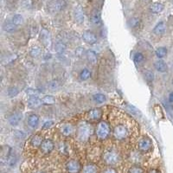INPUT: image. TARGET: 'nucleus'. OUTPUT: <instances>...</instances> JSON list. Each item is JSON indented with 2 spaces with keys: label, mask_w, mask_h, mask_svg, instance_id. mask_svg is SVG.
I'll return each instance as SVG.
<instances>
[{
  "label": "nucleus",
  "mask_w": 173,
  "mask_h": 173,
  "mask_svg": "<svg viewBox=\"0 0 173 173\" xmlns=\"http://www.w3.org/2000/svg\"><path fill=\"white\" fill-rule=\"evenodd\" d=\"M94 128L90 124L87 122H81L78 126L77 136L81 142H86L92 136Z\"/></svg>",
  "instance_id": "f257e3e1"
},
{
  "label": "nucleus",
  "mask_w": 173,
  "mask_h": 173,
  "mask_svg": "<svg viewBox=\"0 0 173 173\" xmlns=\"http://www.w3.org/2000/svg\"><path fill=\"white\" fill-rule=\"evenodd\" d=\"M103 161L108 165H114L120 160V154L115 151H107L103 154Z\"/></svg>",
  "instance_id": "f03ea898"
},
{
  "label": "nucleus",
  "mask_w": 173,
  "mask_h": 173,
  "mask_svg": "<svg viewBox=\"0 0 173 173\" xmlns=\"http://www.w3.org/2000/svg\"><path fill=\"white\" fill-rule=\"evenodd\" d=\"M110 134V125L106 121H101L98 124L96 129V135L99 139H106Z\"/></svg>",
  "instance_id": "7ed1b4c3"
},
{
  "label": "nucleus",
  "mask_w": 173,
  "mask_h": 173,
  "mask_svg": "<svg viewBox=\"0 0 173 173\" xmlns=\"http://www.w3.org/2000/svg\"><path fill=\"white\" fill-rule=\"evenodd\" d=\"M67 6L66 0H51L48 4V9L50 12L56 13L63 11Z\"/></svg>",
  "instance_id": "20e7f679"
},
{
  "label": "nucleus",
  "mask_w": 173,
  "mask_h": 173,
  "mask_svg": "<svg viewBox=\"0 0 173 173\" xmlns=\"http://www.w3.org/2000/svg\"><path fill=\"white\" fill-rule=\"evenodd\" d=\"M113 136L118 140L125 139L128 136V130L124 125H118L113 129Z\"/></svg>",
  "instance_id": "39448f33"
},
{
  "label": "nucleus",
  "mask_w": 173,
  "mask_h": 173,
  "mask_svg": "<svg viewBox=\"0 0 173 173\" xmlns=\"http://www.w3.org/2000/svg\"><path fill=\"white\" fill-rule=\"evenodd\" d=\"M66 170L69 173H79L81 170V165L79 161L71 159L66 164Z\"/></svg>",
  "instance_id": "423d86ee"
},
{
  "label": "nucleus",
  "mask_w": 173,
  "mask_h": 173,
  "mask_svg": "<svg viewBox=\"0 0 173 173\" xmlns=\"http://www.w3.org/2000/svg\"><path fill=\"white\" fill-rule=\"evenodd\" d=\"M152 147V143L148 138H143L139 141V150L143 152H147Z\"/></svg>",
  "instance_id": "0eeeda50"
},
{
  "label": "nucleus",
  "mask_w": 173,
  "mask_h": 173,
  "mask_svg": "<svg viewBox=\"0 0 173 173\" xmlns=\"http://www.w3.org/2000/svg\"><path fill=\"white\" fill-rule=\"evenodd\" d=\"M40 41L45 47H50L51 44V37L48 29H42L40 32Z\"/></svg>",
  "instance_id": "6e6552de"
},
{
  "label": "nucleus",
  "mask_w": 173,
  "mask_h": 173,
  "mask_svg": "<svg viewBox=\"0 0 173 173\" xmlns=\"http://www.w3.org/2000/svg\"><path fill=\"white\" fill-rule=\"evenodd\" d=\"M40 148H41V151L43 153L49 154L55 148V144H54V142L51 139H44L43 142L42 143Z\"/></svg>",
  "instance_id": "1a4fd4ad"
},
{
  "label": "nucleus",
  "mask_w": 173,
  "mask_h": 173,
  "mask_svg": "<svg viewBox=\"0 0 173 173\" xmlns=\"http://www.w3.org/2000/svg\"><path fill=\"white\" fill-rule=\"evenodd\" d=\"M74 20L76 21V23H78L79 25H81V24L84 23L85 16H84L83 10H82V8L81 6L75 7L74 11Z\"/></svg>",
  "instance_id": "9d476101"
},
{
  "label": "nucleus",
  "mask_w": 173,
  "mask_h": 173,
  "mask_svg": "<svg viewBox=\"0 0 173 173\" xmlns=\"http://www.w3.org/2000/svg\"><path fill=\"white\" fill-rule=\"evenodd\" d=\"M82 38L88 44H94L97 42V36L92 31H85L82 35Z\"/></svg>",
  "instance_id": "9b49d317"
},
{
  "label": "nucleus",
  "mask_w": 173,
  "mask_h": 173,
  "mask_svg": "<svg viewBox=\"0 0 173 173\" xmlns=\"http://www.w3.org/2000/svg\"><path fill=\"white\" fill-rule=\"evenodd\" d=\"M74 132V126L71 124H64L62 127H61V132L62 133V135L69 137L71 136Z\"/></svg>",
  "instance_id": "f8f14e48"
},
{
  "label": "nucleus",
  "mask_w": 173,
  "mask_h": 173,
  "mask_svg": "<svg viewBox=\"0 0 173 173\" xmlns=\"http://www.w3.org/2000/svg\"><path fill=\"white\" fill-rule=\"evenodd\" d=\"M43 99H39L37 96L36 97H30L28 99V106L30 108H37L42 106L43 104Z\"/></svg>",
  "instance_id": "ddd939ff"
},
{
  "label": "nucleus",
  "mask_w": 173,
  "mask_h": 173,
  "mask_svg": "<svg viewBox=\"0 0 173 173\" xmlns=\"http://www.w3.org/2000/svg\"><path fill=\"white\" fill-rule=\"evenodd\" d=\"M22 113L16 112L9 117V123L11 125H18L22 120Z\"/></svg>",
  "instance_id": "4468645a"
},
{
  "label": "nucleus",
  "mask_w": 173,
  "mask_h": 173,
  "mask_svg": "<svg viewBox=\"0 0 173 173\" xmlns=\"http://www.w3.org/2000/svg\"><path fill=\"white\" fill-rule=\"evenodd\" d=\"M17 28H18V26L12 22V20L5 21L3 25V29L8 33H12V32L16 31Z\"/></svg>",
  "instance_id": "2eb2a0df"
},
{
  "label": "nucleus",
  "mask_w": 173,
  "mask_h": 173,
  "mask_svg": "<svg viewBox=\"0 0 173 173\" xmlns=\"http://www.w3.org/2000/svg\"><path fill=\"white\" fill-rule=\"evenodd\" d=\"M28 125L33 129L36 128L39 125V117L36 114H30L28 118Z\"/></svg>",
  "instance_id": "dca6fc26"
},
{
  "label": "nucleus",
  "mask_w": 173,
  "mask_h": 173,
  "mask_svg": "<svg viewBox=\"0 0 173 173\" xmlns=\"http://www.w3.org/2000/svg\"><path fill=\"white\" fill-rule=\"evenodd\" d=\"M154 67L156 69L157 71L160 72V73H165L167 71L168 69V67H167V64L163 61V60H158L155 63H154Z\"/></svg>",
  "instance_id": "f3484780"
},
{
  "label": "nucleus",
  "mask_w": 173,
  "mask_h": 173,
  "mask_svg": "<svg viewBox=\"0 0 173 173\" xmlns=\"http://www.w3.org/2000/svg\"><path fill=\"white\" fill-rule=\"evenodd\" d=\"M165 29H166L165 24L164 22H159L154 27L153 32H154V34H156L158 36H161V35H163L165 32Z\"/></svg>",
  "instance_id": "a211bd4d"
},
{
  "label": "nucleus",
  "mask_w": 173,
  "mask_h": 173,
  "mask_svg": "<svg viewBox=\"0 0 173 173\" xmlns=\"http://www.w3.org/2000/svg\"><path fill=\"white\" fill-rule=\"evenodd\" d=\"M164 8H165V6L161 3H153L150 6V11H151V12H152L154 14H158L163 11Z\"/></svg>",
  "instance_id": "6ab92c4d"
},
{
  "label": "nucleus",
  "mask_w": 173,
  "mask_h": 173,
  "mask_svg": "<svg viewBox=\"0 0 173 173\" xmlns=\"http://www.w3.org/2000/svg\"><path fill=\"white\" fill-rule=\"evenodd\" d=\"M86 56L87 59L88 60V62L92 64H95L98 62V56L97 54L94 51V50H88L86 53Z\"/></svg>",
  "instance_id": "aec40b11"
},
{
  "label": "nucleus",
  "mask_w": 173,
  "mask_h": 173,
  "mask_svg": "<svg viewBox=\"0 0 173 173\" xmlns=\"http://www.w3.org/2000/svg\"><path fill=\"white\" fill-rule=\"evenodd\" d=\"M102 113L99 108H95L88 113V118L92 120H98L101 118Z\"/></svg>",
  "instance_id": "412c9836"
},
{
  "label": "nucleus",
  "mask_w": 173,
  "mask_h": 173,
  "mask_svg": "<svg viewBox=\"0 0 173 173\" xmlns=\"http://www.w3.org/2000/svg\"><path fill=\"white\" fill-rule=\"evenodd\" d=\"M131 162L134 164H139L142 161V155L139 151H132L129 157Z\"/></svg>",
  "instance_id": "4be33fe9"
},
{
  "label": "nucleus",
  "mask_w": 173,
  "mask_h": 173,
  "mask_svg": "<svg viewBox=\"0 0 173 173\" xmlns=\"http://www.w3.org/2000/svg\"><path fill=\"white\" fill-rule=\"evenodd\" d=\"M82 173H98V167L95 164H88L84 166Z\"/></svg>",
  "instance_id": "5701e85b"
},
{
  "label": "nucleus",
  "mask_w": 173,
  "mask_h": 173,
  "mask_svg": "<svg viewBox=\"0 0 173 173\" xmlns=\"http://www.w3.org/2000/svg\"><path fill=\"white\" fill-rule=\"evenodd\" d=\"M43 142V138L40 135L34 136L31 139V141H30L32 146H34V147H40Z\"/></svg>",
  "instance_id": "b1692460"
},
{
  "label": "nucleus",
  "mask_w": 173,
  "mask_h": 173,
  "mask_svg": "<svg viewBox=\"0 0 173 173\" xmlns=\"http://www.w3.org/2000/svg\"><path fill=\"white\" fill-rule=\"evenodd\" d=\"M67 50V46L63 42H57L55 45V50L58 54H63Z\"/></svg>",
  "instance_id": "393cba45"
},
{
  "label": "nucleus",
  "mask_w": 173,
  "mask_h": 173,
  "mask_svg": "<svg viewBox=\"0 0 173 173\" xmlns=\"http://www.w3.org/2000/svg\"><path fill=\"white\" fill-rule=\"evenodd\" d=\"M141 24V21L139 18H132L129 21H128V25L130 28L132 29H137L139 27V25Z\"/></svg>",
  "instance_id": "a878e982"
},
{
  "label": "nucleus",
  "mask_w": 173,
  "mask_h": 173,
  "mask_svg": "<svg viewBox=\"0 0 173 173\" xmlns=\"http://www.w3.org/2000/svg\"><path fill=\"white\" fill-rule=\"evenodd\" d=\"M17 161H18V158H17L16 154L13 153V152H11V154L10 155V157H9V158H7V160H6V164H7L9 166L13 167V166L17 164Z\"/></svg>",
  "instance_id": "bb28decb"
},
{
  "label": "nucleus",
  "mask_w": 173,
  "mask_h": 173,
  "mask_svg": "<svg viewBox=\"0 0 173 173\" xmlns=\"http://www.w3.org/2000/svg\"><path fill=\"white\" fill-rule=\"evenodd\" d=\"M156 55L158 56V58L161 59L164 58L165 56H166L167 55V49L165 47H159L156 50Z\"/></svg>",
  "instance_id": "cd10ccee"
},
{
  "label": "nucleus",
  "mask_w": 173,
  "mask_h": 173,
  "mask_svg": "<svg viewBox=\"0 0 173 173\" xmlns=\"http://www.w3.org/2000/svg\"><path fill=\"white\" fill-rule=\"evenodd\" d=\"M91 77V71L88 69H83L80 74V79L81 81H87Z\"/></svg>",
  "instance_id": "c85d7f7f"
},
{
  "label": "nucleus",
  "mask_w": 173,
  "mask_h": 173,
  "mask_svg": "<svg viewBox=\"0 0 173 173\" xmlns=\"http://www.w3.org/2000/svg\"><path fill=\"white\" fill-rule=\"evenodd\" d=\"M93 100L96 103H104L106 100V97L103 94H95L93 95Z\"/></svg>",
  "instance_id": "c756f323"
},
{
  "label": "nucleus",
  "mask_w": 173,
  "mask_h": 173,
  "mask_svg": "<svg viewBox=\"0 0 173 173\" xmlns=\"http://www.w3.org/2000/svg\"><path fill=\"white\" fill-rule=\"evenodd\" d=\"M12 22L17 25V26H19V25H23L24 23V18H23V16L20 15V14H16L12 17Z\"/></svg>",
  "instance_id": "7c9ffc66"
},
{
  "label": "nucleus",
  "mask_w": 173,
  "mask_h": 173,
  "mask_svg": "<svg viewBox=\"0 0 173 173\" xmlns=\"http://www.w3.org/2000/svg\"><path fill=\"white\" fill-rule=\"evenodd\" d=\"M100 20H101L100 13H99L98 11H95L93 13L92 17H91V21H92V23H93L94 25H98V24H99Z\"/></svg>",
  "instance_id": "2f4dec72"
},
{
  "label": "nucleus",
  "mask_w": 173,
  "mask_h": 173,
  "mask_svg": "<svg viewBox=\"0 0 173 173\" xmlns=\"http://www.w3.org/2000/svg\"><path fill=\"white\" fill-rule=\"evenodd\" d=\"M7 94L9 97H15L19 94V89L17 87H11L8 88Z\"/></svg>",
  "instance_id": "473e14b6"
},
{
  "label": "nucleus",
  "mask_w": 173,
  "mask_h": 173,
  "mask_svg": "<svg viewBox=\"0 0 173 173\" xmlns=\"http://www.w3.org/2000/svg\"><path fill=\"white\" fill-rule=\"evenodd\" d=\"M48 87L50 90H56L60 88V82L57 80H52L49 82Z\"/></svg>",
  "instance_id": "72a5a7b5"
},
{
  "label": "nucleus",
  "mask_w": 173,
  "mask_h": 173,
  "mask_svg": "<svg viewBox=\"0 0 173 173\" xmlns=\"http://www.w3.org/2000/svg\"><path fill=\"white\" fill-rule=\"evenodd\" d=\"M59 151L62 154H68V152H69V146L66 144V142H61L59 144Z\"/></svg>",
  "instance_id": "f704fd0d"
},
{
  "label": "nucleus",
  "mask_w": 173,
  "mask_h": 173,
  "mask_svg": "<svg viewBox=\"0 0 173 173\" xmlns=\"http://www.w3.org/2000/svg\"><path fill=\"white\" fill-rule=\"evenodd\" d=\"M144 59H145V56H144V55H143L142 53H140V52H138V53H136V54L133 55V60H134V62H135L136 63H140V62H142L144 61Z\"/></svg>",
  "instance_id": "c9c22d12"
},
{
  "label": "nucleus",
  "mask_w": 173,
  "mask_h": 173,
  "mask_svg": "<svg viewBox=\"0 0 173 173\" xmlns=\"http://www.w3.org/2000/svg\"><path fill=\"white\" fill-rule=\"evenodd\" d=\"M41 53H42V50L39 47H34V48H32L31 50H30V52H29V54H30V55L32 57H37V56H39L41 55Z\"/></svg>",
  "instance_id": "e433bc0d"
},
{
  "label": "nucleus",
  "mask_w": 173,
  "mask_h": 173,
  "mask_svg": "<svg viewBox=\"0 0 173 173\" xmlns=\"http://www.w3.org/2000/svg\"><path fill=\"white\" fill-rule=\"evenodd\" d=\"M43 102L46 105H52L55 102V99L51 95H46L43 98Z\"/></svg>",
  "instance_id": "4c0bfd02"
},
{
  "label": "nucleus",
  "mask_w": 173,
  "mask_h": 173,
  "mask_svg": "<svg viewBox=\"0 0 173 173\" xmlns=\"http://www.w3.org/2000/svg\"><path fill=\"white\" fill-rule=\"evenodd\" d=\"M26 94L29 97H36L39 95V90L35 89V88H28L26 89Z\"/></svg>",
  "instance_id": "58836bf2"
},
{
  "label": "nucleus",
  "mask_w": 173,
  "mask_h": 173,
  "mask_svg": "<svg viewBox=\"0 0 173 173\" xmlns=\"http://www.w3.org/2000/svg\"><path fill=\"white\" fill-rule=\"evenodd\" d=\"M144 74H145V78H146V80L147 82H152L153 81V80H154V74H153L152 71L146 70Z\"/></svg>",
  "instance_id": "ea45409f"
},
{
  "label": "nucleus",
  "mask_w": 173,
  "mask_h": 173,
  "mask_svg": "<svg viewBox=\"0 0 173 173\" xmlns=\"http://www.w3.org/2000/svg\"><path fill=\"white\" fill-rule=\"evenodd\" d=\"M128 173H144V171L141 167H139L138 165H135V166H132L129 169Z\"/></svg>",
  "instance_id": "a19ab883"
},
{
  "label": "nucleus",
  "mask_w": 173,
  "mask_h": 173,
  "mask_svg": "<svg viewBox=\"0 0 173 173\" xmlns=\"http://www.w3.org/2000/svg\"><path fill=\"white\" fill-rule=\"evenodd\" d=\"M86 53H87V51L85 50L84 48H82V47H79V48H77V49L75 50V55H76L77 56H79V57L83 56Z\"/></svg>",
  "instance_id": "79ce46f5"
},
{
  "label": "nucleus",
  "mask_w": 173,
  "mask_h": 173,
  "mask_svg": "<svg viewBox=\"0 0 173 173\" xmlns=\"http://www.w3.org/2000/svg\"><path fill=\"white\" fill-rule=\"evenodd\" d=\"M23 5L26 9H30L33 7V1L32 0H23Z\"/></svg>",
  "instance_id": "37998d69"
},
{
  "label": "nucleus",
  "mask_w": 173,
  "mask_h": 173,
  "mask_svg": "<svg viewBox=\"0 0 173 173\" xmlns=\"http://www.w3.org/2000/svg\"><path fill=\"white\" fill-rule=\"evenodd\" d=\"M14 135L18 139H24V138H25V133L24 132H22V131H16L14 132Z\"/></svg>",
  "instance_id": "c03bdc74"
},
{
  "label": "nucleus",
  "mask_w": 173,
  "mask_h": 173,
  "mask_svg": "<svg viewBox=\"0 0 173 173\" xmlns=\"http://www.w3.org/2000/svg\"><path fill=\"white\" fill-rule=\"evenodd\" d=\"M53 120H48V121H46V122H44L43 124V127L44 128V129H48V128H50V126L53 125Z\"/></svg>",
  "instance_id": "a18cd8bd"
},
{
  "label": "nucleus",
  "mask_w": 173,
  "mask_h": 173,
  "mask_svg": "<svg viewBox=\"0 0 173 173\" xmlns=\"http://www.w3.org/2000/svg\"><path fill=\"white\" fill-rule=\"evenodd\" d=\"M102 173H118L116 172V170H114L113 168H106V170H104Z\"/></svg>",
  "instance_id": "49530a36"
},
{
  "label": "nucleus",
  "mask_w": 173,
  "mask_h": 173,
  "mask_svg": "<svg viewBox=\"0 0 173 173\" xmlns=\"http://www.w3.org/2000/svg\"><path fill=\"white\" fill-rule=\"evenodd\" d=\"M169 101L171 103H173V92H172L170 95H169Z\"/></svg>",
  "instance_id": "de8ad7c7"
},
{
  "label": "nucleus",
  "mask_w": 173,
  "mask_h": 173,
  "mask_svg": "<svg viewBox=\"0 0 173 173\" xmlns=\"http://www.w3.org/2000/svg\"><path fill=\"white\" fill-rule=\"evenodd\" d=\"M49 58H51V55L46 54V55H44V59L45 60H49Z\"/></svg>",
  "instance_id": "09e8293b"
},
{
  "label": "nucleus",
  "mask_w": 173,
  "mask_h": 173,
  "mask_svg": "<svg viewBox=\"0 0 173 173\" xmlns=\"http://www.w3.org/2000/svg\"><path fill=\"white\" fill-rule=\"evenodd\" d=\"M149 173H160V172H159L158 170H154V169H153V170H151V171L149 172Z\"/></svg>",
  "instance_id": "8fccbe9b"
},
{
  "label": "nucleus",
  "mask_w": 173,
  "mask_h": 173,
  "mask_svg": "<svg viewBox=\"0 0 173 173\" xmlns=\"http://www.w3.org/2000/svg\"><path fill=\"white\" fill-rule=\"evenodd\" d=\"M36 173H44V172H36Z\"/></svg>",
  "instance_id": "3c124183"
},
{
  "label": "nucleus",
  "mask_w": 173,
  "mask_h": 173,
  "mask_svg": "<svg viewBox=\"0 0 173 173\" xmlns=\"http://www.w3.org/2000/svg\"><path fill=\"white\" fill-rule=\"evenodd\" d=\"M172 85H173V81H172Z\"/></svg>",
  "instance_id": "603ef678"
}]
</instances>
